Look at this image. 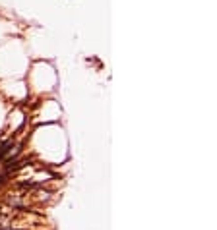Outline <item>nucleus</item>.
<instances>
[{
	"instance_id": "f257e3e1",
	"label": "nucleus",
	"mask_w": 217,
	"mask_h": 230,
	"mask_svg": "<svg viewBox=\"0 0 217 230\" xmlns=\"http://www.w3.org/2000/svg\"><path fill=\"white\" fill-rule=\"evenodd\" d=\"M12 147H14V141L12 139H8V141H4L2 145H0V160L4 159V155L10 153V149H12Z\"/></svg>"
}]
</instances>
